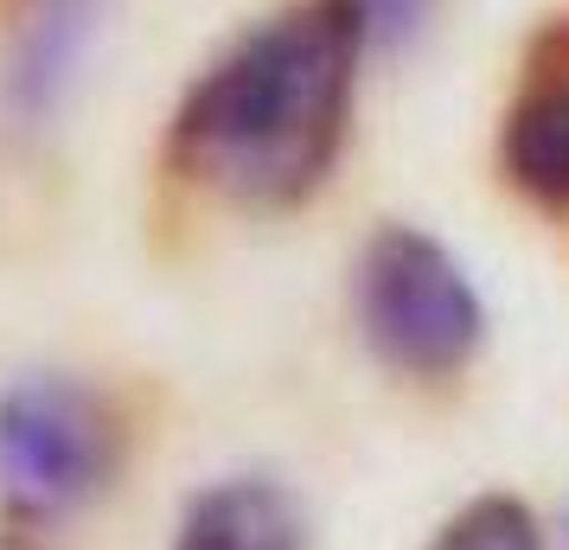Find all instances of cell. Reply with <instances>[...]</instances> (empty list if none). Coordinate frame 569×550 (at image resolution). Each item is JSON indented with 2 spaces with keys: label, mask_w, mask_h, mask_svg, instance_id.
<instances>
[{
  "label": "cell",
  "mask_w": 569,
  "mask_h": 550,
  "mask_svg": "<svg viewBox=\"0 0 569 550\" xmlns=\"http://www.w3.org/2000/svg\"><path fill=\"white\" fill-rule=\"evenodd\" d=\"M506 167L525 192L569 206V83H543L506 122Z\"/></svg>",
  "instance_id": "cell-5"
},
{
  "label": "cell",
  "mask_w": 569,
  "mask_h": 550,
  "mask_svg": "<svg viewBox=\"0 0 569 550\" xmlns=\"http://www.w3.org/2000/svg\"><path fill=\"white\" fill-rule=\"evenodd\" d=\"M429 550H543V531L531 519L525 499H506V493H487L461 506L455 519L436 531Z\"/></svg>",
  "instance_id": "cell-7"
},
{
  "label": "cell",
  "mask_w": 569,
  "mask_h": 550,
  "mask_svg": "<svg viewBox=\"0 0 569 550\" xmlns=\"http://www.w3.org/2000/svg\"><path fill=\"white\" fill-rule=\"evenodd\" d=\"M359 327L390 371L455 378L487 333V308L455 250L429 231L385 224L359 257Z\"/></svg>",
  "instance_id": "cell-2"
},
{
  "label": "cell",
  "mask_w": 569,
  "mask_h": 550,
  "mask_svg": "<svg viewBox=\"0 0 569 550\" xmlns=\"http://www.w3.org/2000/svg\"><path fill=\"white\" fill-rule=\"evenodd\" d=\"M0 550H27V544H0Z\"/></svg>",
  "instance_id": "cell-8"
},
{
  "label": "cell",
  "mask_w": 569,
  "mask_h": 550,
  "mask_svg": "<svg viewBox=\"0 0 569 550\" xmlns=\"http://www.w3.org/2000/svg\"><path fill=\"white\" fill-rule=\"evenodd\" d=\"M173 550H308V538L276 480H218L180 512Z\"/></svg>",
  "instance_id": "cell-4"
},
{
  "label": "cell",
  "mask_w": 569,
  "mask_h": 550,
  "mask_svg": "<svg viewBox=\"0 0 569 550\" xmlns=\"http://www.w3.org/2000/svg\"><path fill=\"white\" fill-rule=\"evenodd\" d=\"M90 20H97V0H39L20 58H13V97L27 109H46L58 97V83L71 78L83 39H90Z\"/></svg>",
  "instance_id": "cell-6"
},
{
  "label": "cell",
  "mask_w": 569,
  "mask_h": 550,
  "mask_svg": "<svg viewBox=\"0 0 569 550\" xmlns=\"http://www.w3.org/2000/svg\"><path fill=\"white\" fill-rule=\"evenodd\" d=\"M359 46V0H301L243 32L180 103V167L243 206H295L346 141Z\"/></svg>",
  "instance_id": "cell-1"
},
{
  "label": "cell",
  "mask_w": 569,
  "mask_h": 550,
  "mask_svg": "<svg viewBox=\"0 0 569 550\" xmlns=\"http://www.w3.org/2000/svg\"><path fill=\"white\" fill-rule=\"evenodd\" d=\"M116 468V422L71 378H27L0 397V493L27 519H58Z\"/></svg>",
  "instance_id": "cell-3"
}]
</instances>
